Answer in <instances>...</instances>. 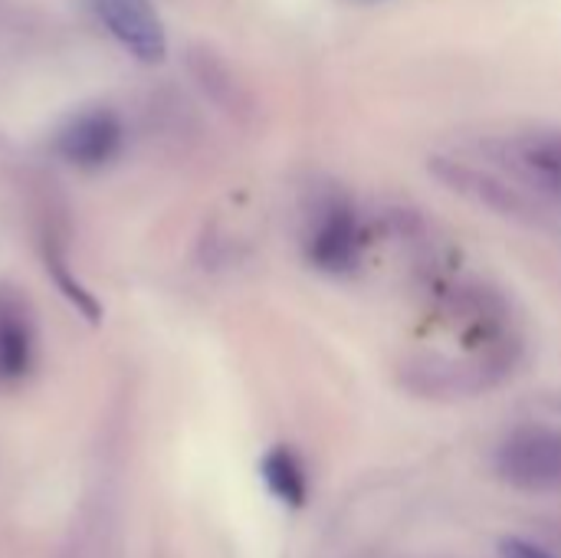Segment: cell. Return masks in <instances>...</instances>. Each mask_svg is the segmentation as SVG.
Here are the masks:
<instances>
[{
    "label": "cell",
    "instance_id": "obj_1",
    "mask_svg": "<svg viewBox=\"0 0 561 558\" xmlns=\"http://www.w3.org/2000/svg\"><path fill=\"white\" fill-rule=\"evenodd\" d=\"M486 164L519 194V220L561 230V128H529L486 145Z\"/></svg>",
    "mask_w": 561,
    "mask_h": 558
},
{
    "label": "cell",
    "instance_id": "obj_2",
    "mask_svg": "<svg viewBox=\"0 0 561 558\" xmlns=\"http://www.w3.org/2000/svg\"><path fill=\"white\" fill-rule=\"evenodd\" d=\"M496 474L519 493H561V428H516L496 451Z\"/></svg>",
    "mask_w": 561,
    "mask_h": 558
},
{
    "label": "cell",
    "instance_id": "obj_3",
    "mask_svg": "<svg viewBox=\"0 0 561 558\" xmlns=\"http://www.w3.org/2000/svg\"><path fill=\"white\" fill-rule=\"evenodd\" d=\"M95 20L138 62H161L168 56V33L151 0H89Z\"/></svg>",
    "mask_w": 561,
    "mask_h": 558
},
{
    "label": "cell",
    "instance_id": "obj_4",
    "mask_svg": "<svg viewBox=\"0 0 561 558\" xmlns=\"http://www.w3.org/2000/svg\"><path fill=\"white\" fill-rule=\"evenodd\" d=\"M122 145L125 128L112 109H85L56 132V151L82 171H99L112 164Z\"/></svg>",
    "mask_w": 561,
    "mask_h": 558
},
{
    "label": "cell",
    "instance_id": "obj_5",
    "mask_svg": "<svg viewBox=\"0 0 561 558\" xmlns=\"http://www.w3.org/2000/svg\"><path fill=\"white\" fill-rule=\"evenodd\" d=\"M362 253V230L358 217L348 204H329L322 217L316 220L312 240H309V257L316 266L329 273L352 270Z\"/></svg>",
    "mask_w": 561,
    "mask_h": 558
},
{
    "label": "cell",
    "instance_id": "obj_6",
    "mask_svg": "<svg viewBox=\"0 0 561 558\" xmlns=\"http://www.w3.org/2000/svg\"><path fill=\"white\" fill-rule=\"evenodd\" d=\"M33 352L36 339L23 303L10 289H0V382L13 385L26 378L33 368Z\"/></svg>",
    "mask_w": 561,
    "mask_h": 558
},
{
    "label": "cell",
    "instance_id": "obj_7",
    "mask_svg": "<svg viewBox=\"0 0 561 558\" xmlns=\"http://www.w3.org/2000/svg\"><path fill=\"white\" fill-rule=\"evenodd\" d=\"M260 474L266 490L289 510H302L306 497H309V480H306V467L302 460L289 451V447H273L266 451V457L260 460Z\"/></svg>",
    "mask_w": 561,
    "mask_h": 558
},
{
    "label": "cell",
    "instance_id": "obj_8",
    "mask_svg": "<svg viewBox=\"0 0 561 558\" xmlns=\"http://www.w3.org/2000/svg\"><path fill=\"white\" fill-rule=\"evenodd\" d=\"M46 273H53V280H56V286L62 289V296H66L89 322H99V312H102L99 303L92 299V293H85V286H82L79 280H72V273H69L62 253H56V250L46 253Z\"/></svg>",
    "mask_w": 561,
    "mask_h": 558
},
{
    "label": "cell",
    "instance_id": "obj_9",
    "mask_svg": "<svg viewBox=\"0 0 561 558\" xmlns=\"http://www.w3.org/2000/svg\"><path fill=\"white\" fill-rule=\"evenodd\" d=\"M500 556L503 558H552L546 549L533 546L529 539H503L500 546Z\"/></svg>",
    "mask_w": 561,
    "mask_h": 558
},
{
    "label": "cell",
    "instance_id": "obj_10",
    "mask_svg": "<svg viewBox=\"0 0 561 558\" xmlns=\"http://www.w3.org/2000/svg\"><path fill=\"white\" fill-rule=\"evenodd\" d=\"M348 3H381V0H348Z\"/></svg>",
    "mask_w": 561,
    "mask_h": 558
}]
</instances>
